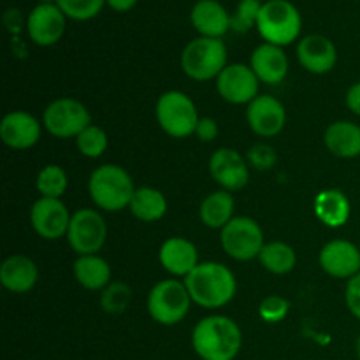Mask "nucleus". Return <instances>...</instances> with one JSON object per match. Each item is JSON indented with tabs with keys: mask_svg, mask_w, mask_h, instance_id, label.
Here are the masks:
<instances>
[{
	"mask_svg": "<svg viewBox=\"0 0 360 360\" xmlns=\"http://www.w3.org/2000/svg\"><path fill=\"white\" fill-rule=\"evenodd\" d=\"M192 347L202 360H234L243 347L241 329L229 316H206L193 329Z\"/></svg>",
	"mask_w": 360,
	"mask_h": 360,
	"instance_id": "obj_1",
	"label": "nucleus"
},
{
	"mask_svg": "<svg viewBox=\"0 0 360 360\" xmlns=\"http://www.w3.org/2000/svg\"><path fill=\"white\" fill-rule=\"evenodd\" d=\"M185 287L192 302L200 308L217 309L232 301L236 295V278L231 269L220 262L199 264L185 278Z\"/></svg>",
	"mask_w": 360,
	"mask_h": 360,
	"instance_id": "obj_2",
	"label": "nucleus"
},
{
	"mask_svg": "<svg viewBox=\"0 0 360 360\" xmlns=\"http://www.w3.org/2000/svg\"><path fill=\"white\" fill-rule=\"evenodd\" d=\"M91 200L104 211H122L132 200L134 183L120 165L105 164L95 169L88 181Z\"/></svg>",
	"mask_w": 360,
	"mask_h": 360,
	"instance_id": "obj_3",
	"label": "nucleus"
},
{
	"mask_svg": "<svg viewBox=\"0 0 360 360\" xmlns=\"http://www.w3.org/2000/svg\"><path fill=\"white\" fill-rule=\"evenodd\" d=\"M257 28L264 41L283 48L299 37L302 20L297 7L288 0H267L266 4H262Z\"/></svg>",
	"mask_w": 360,
	"mask_h": 360,
	"instance_id": "obj_4",
	"label": "nucleus"
},
{
	"mask_svg": "<svg viewBox=\"0 0 360 360\" xmlns=\"http://www.w3.org/2000/svg\"><path fill=\"white\" fill-rule=\"evenodd\" d=\"M227 63V48L221 39L197 37L186 44L181 53V69L195 81L218 77Z\"/></svg>",
	"mask_w": 360,
	"mask_h": 360,
	"instance_id": "obj_5",
	"label": "nucleus"
},
{
	"mask_svg": "<svg viewBox=\"0 0 360 360\" xmlns=\"http://www.w3.org/2000/svg\"><path fill=\"white\" fill-rule=\"evenodd\" d=\"M157 120L165 134L183 139L195 134L199 116L197 108L188 95L183 91H165L157 102Z\"/></svg>",
	"mask_w": 360,
	"mask_h": 360,
	"instance_id": "obj_6",
	"label": "nucleus"
},
{
	"mask_svg": "<svg viewBox=\"0 0 360 360\" xmlns=\"http://www.w3.org/2000/svg\"><path fill=\"white\" fill-rule=\"evenodd\" d=\"M190 297L185 283L178 280H164L151 288L148 295V311L160 326H176L188 315Z\"/></svg>",
	"mask_w": 360,
	"mask_h": 360,
	"instance_id": "obj_7",
	"label": "nucleus"
},
{
	"mask_svg": "<svg viewBox=\"0 0 360 360\" xmlns=\"http://www.w3.org/2000/svg\"><path fill=\"white\" fill-rule=\"evenodd\" d=\"M90 122L91 116L84 104L69 97L53 101L42 115L44 129L60 139L77 137L84 129L90 127Z\"/></svg>",
	"mask_w": 360,
	"mask_h": 360,
	"instance_id": "obj_8",
	"label": "nucleus"
},
{
	"mask_svg": "<svg viewBox=\"0 0 360 360\" xmlns=\"http://www.w3.org/2000/svg\"><path fill=\"white\" fill-rule=\"evenodd\" d=\"M220 241L229 257L236 260H252L260 255L264 248V234L255 220L248 217L232 218L221 229Z\"/></svg>",
	"mask_w": 360,
	"mask_h": 360,
	"instance_id": "obj_9",
	"label": "nucleus"
},
{
	"mask_svg": "<svg viewBox=\"0 0 360 360\" xmlns=\"http://www.w3.org/2000/svg\"><path fill=\"white\" fill-rule=\"evenodd\" d=\"M108 238V227L95 210H77L67 231V241L77 255H97Z\"/></svg>",
	"mask_w": 360,
	"mask_h": 360,
	"instance_id": "obj_10",
	"label": "nucleus"
},
{
	"mask_svg": "<svg viewBox=\"0 0 360 360\" xmlns=\"http://www.w3.org/2000/svg\"><path fill=\"white\" fill-rule=\"evenodd\" d=\"M217 90L231 104H250L259 97V77L252 67L234 63L225 67L217 77Z\"/></svg>",
	"mask_w": 360,
	"mask_h": 360,
	"instance_id": "obj_11",
	"label": "nucleus"
},
{
	"mask_svg": "<svg viewBox=\"0 0 360 360\" xmlns=\"http://www.w3.org/2000/svg\"><path fill=\"white\" fill-rule=\"evenodd\" d=\"M70 218L72 217L62 200L48 199V197H41L39 200H35L30 211L32 227L41 238L48 239V241H55V239L67 236Z\"/></svg>",
	"mask_w": 360,
	"mask_h": 360,
	"instance_id": "obj_12",
	"label": "nucleus"
},
{
	"mask_svg": "<svg viewBox=\"0 0 360 360\" xmlns=\"http://www.w3.org/2000/svg\"><path fill=\"white\" fill-rule=\"evenodd\" d=\"M210 172L214 181L227 192L241 190L250 179V169L245 158L232 148H220L210 158Z\"/></svg>",
	"mask_w": 360,
	"mask_h": 360,
	"instance_id": "obj_13",
	"label": "nucleus"
},
{
	"mask_svg": "<svg viewBox=\"0 0 360 360\" xmlns=\"http://www.w3.org/2000/svg\"><path fill=\"white\" fill-rule=\"evenodd\" d=\"M65 14L56 4H39L28 16V35L39 46H53L65 30Z\"/></svg>",
	"mask_w": 360,
	"mask_h": 360,
	"instance_id": "obj_14",
	"label": "nucleus"
},
{
	"mask_svg": "<svg viewBox=\"0 0 360 360\" xmlns=\"http://www.w3.org/2000/svg\"><path fill=\"white\" fill-rule=\"evenodd\" d=\"M246 120L248 125L257 136L273 137L283 130L285 120V108L278 98L271 95H259L255 101H252L246 109Z\"/></svg>",
	"mask_w": 360,
	"mask_h": 360,
	"instance_id": "obj_15",
	"label": "nucleus"
},
{
	"mask_svg": "<svg viewBox=\"0 0 360 360\" xmlns=\"http://www.w3.org/2000/svg\"><path fill=\"white\" fill-rule=\"evenodd\" d=\"M319 260L320 267L329 276L350 280L360 273V250L354 243L345 241V239L327 243L320 252Z\"/></svg>",
	"mask_w": 360,
	"mask_h": 360,
	"instance_id": "obj_16",
	"label": "nucleus"
},
{
	"mask_svg": "<svg viewBox=\"0 0 360 360\" xmlns=\"http://www.w3.org/2000/svg\"><path fill=\"white\" fill-rule=\"evenodd\" d=\"M297 58L309 72L327 74L336 65L338 49L334 42L323 35H306L297 46Z\"/></svg>",
	"mask_w": 360,
	"mask_h": 360,
	"instance_id": "obj_17",
	"label": "nucleus"
},
{
	"mask_svg": "<svg viewBox=\"0 0 360 360\" xmlns=\"http://www.w3.org/2000/svg\"><path fill=\"white\" fill-rule=\"evenodd\" d=\"M0 137L13 150H28L41 137V123L25 111H13L0 123Z\"/></svg>",
	"mask_w": 360,
	"mask_h": 360,
	"instance_id": "obj_18",
	"label": "nucleus"
},
{
	"mask_svg": "<svg viewBox=\"0 0 360 360\" xmlns=\"http://www.w3.org/2000/svg\"><path fill=\"white\" fill-rule=\"evenodd\" d=\"M250 67L253 69L259 81L267 84H278L285 79L288 72V58L280 46L266 42L260 44L250 58Z\"/></svg>",
	"mask_w": 360,
	"mask_h": 360,
	"instance_id": "obj_19",
	"label": "nucleus"
},
{
	"mask_svg": "<svg viewBox=\"0 0 360 360\" xmlns=\"http://www.w3.org/2000/svg\"><path fill=\"white\" fill-rule=\"evenodd\" d=\"M190 20L200 37L221 39L231 28V16L217 0H199L190 13Z\"/></svg>",
	"mask_w": 360,
	"mask_h": 360,
	"instance_id": "obj_20",
	"label": "nucleus"
},
{
	"mask_svg": "<svg viewBox=\"0 0 360 360\" xmlns=\"http://www.w3.org/2000/svg\"><path fill=\"white\" fill-rule=\"evenodd\" d=\"M160 264L172 276H188L199 266V253L193 243L185 238H171L162 245Z\"/></svg>",
	"mask_w": 360,
	"mask_h": 360,
	"instance_id": "obj_21",
	"label": "nucleus"
},
{
	"mask_svg": "<svg viewBox=\"0 0 360 360\" xmlns=\"http://www.w3.org/2000/svg\"><path fill=\"white\" fill-rule=\"evenodd\" d=\"M39 271L32 259L25 255H13L0 266V281L7 290L14 294H25L37 283Z\"/></svg>",
	"mask_w": 360,
	"mask_h": 360,
	"instance_id": "obj_22",
	"label": "nucleus"
},
{
	"mask_svg": "<svg viewBox=\"0 0 360 360\" xmlns=\"http://www.w3.org/2000/svg\"><path fill=\"white\" fill-rule=\"evenodd\" d=\"M326 146L340 158H355L360 155V127L352 122H336L327 127Z\"/></svg>",
	"mask_w": 360,
	"mask_h": 360,
	"instance_id": "obj_23",
	"label": "nucleus"
},
{
	"mask_svg": "<svg viewBox=\"0 0 360 360\" xmlns=\"http://www.w3.org/2000/svg\"><path fill=\"white\" fill-rule=\"evenodd\" d=\"M350 200L341 190H323L315 199V213L329 227H341L350 218Z\"/></svg>",
	"mask_w": 360,
	"mask_h": 360,
	"instance_id": "obj_24",
	"label": "nucleus"
},
{
	"mask_svg": "<svg viewBox=\"0 0 360 360\" xmlns=\"http://www.w3.org/2000/svg\"><path fill=\"white\" fill-rule=\"evenodd\" d=\"M74 276L81 287L101 290L111 281V267L98 255H81L74 262Z\"/></svg>",
	"mask_w": 360,
	"mask_h": 360,
	"instance_id": "obj_25",
	"label": "nucleus"
},
{
	"mask_svg": "<svg viewBox=\"0 0 360 360\" xmlns=\"http://www.w3.org/2000/svg\"><path fill=\"white\" fill-rule=\"evenodd\" d=\"M129 207L134 217L141 221H157L167 211V200L160 190L143 186L134 192Z\"/></svg>",
	"mask_w": 360,
	"mask_h": 360,
	"instance_id": "obj_26",
	"label": "nucleus"
},
{
	"mask_svg": "<svg viewBox=\"0 0 360 360\" xmlns=\"http://www.w3.org/2000/svg\"><path fill=\"white\" fill-rule=\"evenodd\" d=\"M200 220L206 227L224 229L232 220L234 213V199L227 190L214 192L207 195L200 204Z\"/></svg>",
	"mask_w": 360,
	"mask_h": 360,
	"instance_id": "obj_27",
	"label": "nucleus"
},
{
	"mask_svg": "<svg viewBox=\"0 0 360 360\" xmlns=\"http://www.w3.org/2000/svg\"><path fill=\"white\" fill-rule=\"evenodd\" d=\"M260 264L273 274H287L295 267L297 257L294 248L287 243L274 241L264 245L262 252L259 255Z\"/></svg>",
	"mask_w": 360,
	"mask_h": 360,
	"instance_id": "obj_28",
	"label": "nucleus"
},
{
	"mask_svg": "<svg viewBox=\"0 0 360 360\" xmlns=\"http://www.w3.org/2000/svg\"><path fill=\"white\" fill-rule=\"evenodd\" d=\"M39 193L48 199H60L67 190V174L60 165H46L37 174Z\"/></svg>",
	"mask_w": 360,
	"mask_h": 360,
	"instance_id": "obj_29",
	"label": "nucleus"
},
{
	"mask_svg": "<svg viewBox=\"0 0 360 360\" xmlns=\"http://www.w3.org/2000/svg\"><path fill=\"white\" fill-rule=\"evenodd\" d=\"M77 150L88 158H98L108 148V136L98 127L90 125L76 137Z\"/></svg>",
	"mask_w": 360,
	"mask_h": 360,
	"instance_id": "obj_30",
	"label": "nucleus"
},
{
	"mask_svg": "<svg viewBox=\"0 0 360 360\" xmlns=\"http://www.w3.org/2000/svg\"><path fill=\"white\" fill-rule=\"evenodd\" d=\"M105 0H56V6L67 18L76 21H86L101 13Z\"/></svg>",
	"mask_w": 360,
	"mask_h": 360,
	"instance_id": "obj_31",
	"label": "nucleus"
},
{
	"mask_svg": "<svg viewBox=\"0 0 360 360\" xmlns=\"http://www.w3.org/2000/svg\"><path fill=\"white\" fill-rule=\"evenodd\" d=\"M262 2L260 0H241L238 4V9L231 16V28L239 34H246L259 20Z\"/></svg>",
	"mask_w": 360,
	"mask_h": 360,
	"instance_id": "obj_32",
	"label": "nucleus"
},
{
	"mask_svg": "<svg viewBox=\"0 0 360 360\" xmlns=\"http://www.w3.org/2000/svg\"><path fill=\"white\" fill-rule=\"evenodd\" d=\"M130 288L123 283L108 285L102 294V308L108 313H122L129 306Z\"/></svg>",
	"mask_w": 360,
	"mask_h": 360,
	"instance_id": "obj_33",
	"label": "nucleus"
},
{
	"mask_svg": "<svg viewBox=\"0 0 360 360\" xmlns=\"http://www.w3.org/2000/svg\"><path fill=\"white\" fill-rule=\"evenodd\" d=\"M246 158H248V164L257 171H269L278 162L276 150L269 144H255V146H252L246 153Z\"/></svg>",
	"mask_w": 360,
	"mask_h": 360,
	"instance_id": "obj_34",
	"label": "nucleus"
},
{
	"mask_svg": "<svg viewBox=\"0 0 360 360\" xmlns=\"http://www.w3.org/2000/svg\"><path fill=\"white\" fill-rule=\"evenodd\" d=\"M288 308H290V304H288L285 299L267 297V299H264L262 304H260L259 313H260V316L266 320V322L276 323V322H281V320L287 316Z\"/></svg>",
	"mask_w": 360,
	"mask_h": 360,
	"instance_id": "obj_35",
	"label": "nucleus"
},
{
	"mask_svg": "<svg viewBox=\"0 0 360 360\" xmlns=\"http://www.w3.org/2000/svg\"><path fill=\"white\" fill-rule=\"evenodd\" d=\"M345 301H347L352 315L360 320V273L348 280L347 290H345Z\"/></svg>",
	"mask_w": 360,
	"mask_h": 360,
	"instance_id": "obj_36",
	"label": "nucleus"
},
{
	"mask_svg": "<svg viewBox=\"0 0 360 360\" xmlns=\"http://www.w3.org/2000/svg\"><path fill=\"white\" fill-rule=\"evenodd\" d=\"M195 134L202 143H211V141L217 139L218 136L217 122L211 118H200L199 123H197Z\"/></svg>",
	"mask_w": 360,
	"mask_h": 360,
	"instance_id": "obj_37",
	"label": "nucleus"
},
{
	"mask_svg": "<svg viewBox=\"0 0 360 360\" xmlns=\"http://www.w3.org/2000/svg\"><path fill=\"white\" fill-rule=\"evenodd\" d=\"M347 105L354 115L360 116V81L347 91Z\"/></svg>",
	"mask_w": 360,
	"mask_h": 360,
	"instance_id": "obj_38",
	"label": "nucleus"
},
{
	"mask_svg": "<svg viewBox=\"0 0 360 360\" xmlns=\"http://www.w3.org/2000/svg\"><path fill=\"white\" fill-rule=\"evenodd\" d=\"M105 2H108L111 9L118 11V13H127V11H130L136 6L137 0H105Z\"/></svg>",
	"mask_w": 360,
	"mask_h": 360,
	"instance_id": "obj_39",
	"label": "nucleus"
},
{
	"mask_svg": "<svg viewBox=\"0 0 360 360\" xmlns=\"http://www.w3.org/2000/svg\"><path fill=\"white\" fill-rule=\"evenodd\" d=\"M355 352H357V357L360 360V336L357 338V345H355Z\"/></svg>",
	"mask_w": 360,
	"mask_h": 360,
	"instance_id": "obj_40",
	"label": "nucleus"
},
{
	"mask_svg": "<svg viewBox=\"0 0 360 360\" xmlns=\"http://www.w3.org/2000/svg\"><path fill=\"white\" fill-rule=\"evenodd\" d=\"M56 0H39V4H55Z\"/></svg>",
	"mask_w": 360,
	"mask_h": 360,
	"instance_id": "obj_41",
	"label": "nucleus"
}]
</instances>
